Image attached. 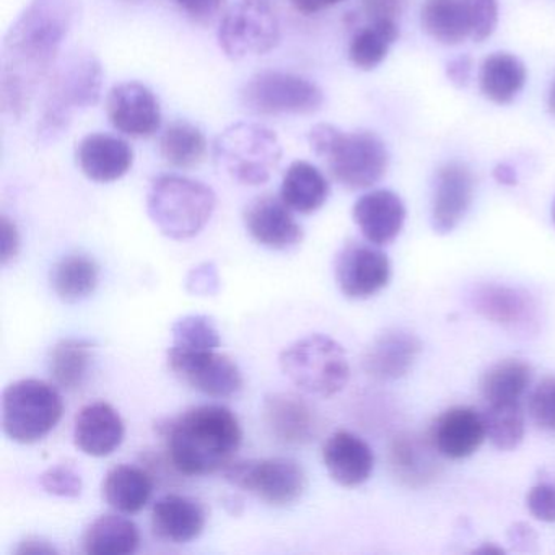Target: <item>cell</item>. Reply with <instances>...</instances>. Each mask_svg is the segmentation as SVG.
<instances>
[{
  "mask_svg": "<svg viewBox=\"0 0 555 555\" xmlns=\"http://www.w3.org/2000/svg\"><path fill=\"white\" fill-rule=\"evenodd\" d=\"M76 15V0H31L18 15L2 47L0 105L5 116L21 119L30 109L56 66Z\"/></svg>",
  "mask_w": 555,
  "mask_h": 555,
  "instance_id": "obj_1",
  "label": "cell"
},
{
  "mask_svg": "<svg viewBox=\"0 0 555 555\" xmlns=\"http://www.w3.org/2000/svg\"><path fill=\"white\" fill-rule=\"evenodd\" d=\"M168 460L184 476H207L233 463L242 447L238 417L223 405L206 404L178 415L165 427Z\"/></svg>",
  "mask_w": 555,
  "mask_h": 555,
  "instance_id": "obj_2",
  "label": "cell"
},
{
  "mask_svg": "<svg viewBox=\"0 0 555 555\" xmlns=\"http://www.w3.org/2000/svg\"><path fill=\"white\" fill-rule=\"evenodd\" d=\"M311 151L347 190H369L388 170L386 145L372 132H344L333 125H317L308 134Z\"/></svg>",
  "mask_w": 555,
  "mask_h": 555,
  "instance_id": "obj_3",
  "label": "cell"
},
{
  "mask_svg": "<svg viewBox=\"0 0 555 555\" xmlns=\"http://www.w3.org/2000/svg\"><path fill=\"white\" fill-rule=\"evenodd\" d=\"M103 89V67L92 53L70 54L63 61L44 100L38 135L43 142H54L69 128L76 113L93 108Z\"/></svg>",
  "mask_w": 555,
  "mask_h": 555,
  "instance_id": "obj_4",
  "label": "cell"
},
{
  "mask_svg": "<svg viewBox=\"0 0 555 555\" xmlns=\"http://www.w3.org/2000/svg\"><path fill=\"white\" fill-rule=\"evenodd\" d=\"M216 204L212 188L180 175H162L149 188V217L165 236L177 242L199 235Z\"/></svg>",
  "mask_w": 555,
  "mask_h": 555,
  "instance_id": "obj_5",
  "label": "cell"
},
{
  "mask_svg": "<svg viewBox=\"0 0 555 555\" xmlns=\"http://www.w3.org/2000/svg\"><path fill=\"white\" fill-rule=\"evenodd\" d=\"M220 170L236 183L261 186L281 164L282 145L278 134L258 122H236L214 144Z\"/></svg>",
  "mask_w": 555,
  "mask_h": 555,
  "instance_id": "obj_6",
  "label": "cell"
},
{
  "mask_svg": "<svg viewBox=\"0 0 555 555\" xmlns=\"http://www.w3.org/2000/svg\"><path fill=\"white\" fill-rule=\"evenodd\" d=\"M282 372L295 386L318 398H333L346 388L350 365L346 350L323 334L298 339L281 353Z\"/></svg>",
  "mask_w": 555,
  "mask_h": 555,
  "instance_id": "obj_7",
  "label": "cell"
},
{
  "mask_svg": "<svg viewBox=\"0 0 555 555\" xmlns=\"http://www.w3.org/2000/svg\"><path fill=\"white\" fill-rule=\"evenodd\" d=\"M63 396L56 386L41 379L12 383L2 395V428L22 444L43 440L63 417Z\"/></svg>",
  "mask_w": 555,
  "mask_h": 555,
  "instance_id": "obj_8",
  "label": "cell"
},
{
  "mask_svg": "<svg viewBox=\"0 0 555 555\" xmlns=\"http://www.w3.org/2000/svg\"><path fill=\"white\" fill-rule=\"evenodd\" d=\"M242 100L256 115H311L321 109L324 95L317 83L304 77L266 70L248 80Z\"/></svg>",
  "mask_w": 555,
  "mask_h": 555,
  "instance_id": "obj_9",
  "label": "cell"
},
{
  "mask_svg": "<svg viewBox=\"0 0 555 555\" xmlns=\"http://www.w3.org/2000/svg\"><path fill=\"white\" fill-rule=\"evenodd\" d=\"M223 474L233 487L246 490L274 506L292 505L307 489L304 467L288 457L230 463Z\"/></svg>",
  "mask_w": 555,
  "mask_h": 555,
  "instance_id": "obj_10",
  "label": "cell"
},
{
  "mask_svg": "<svg viewBox=\"0 0 555 555\" xmlns=\"http://www.w3.org/2000/svg\"><path fill=\"white\" fill-rule=\"evenodd\" d=\"M281 41V24L269 5L246 0L223 17L219 44L233 61L271 53Z\"/></svg>",
  "mask_w": 555,
  "mask_h": 555,
  "instance_id": "obj_11",
  "label": "cell"
},
{
  "mask_svg": "<svg viewBox=\"0 0 555 555\" xmlns=\"http://www.w3.org/2000/svg\"><path fill=\"white\" fill-rule=\"evenodd\" d=\"M337 287L352 300H366L379 294L391 279L388 256L373 243L347 242L334 264Z\"/></svg>",
  "mask_w": 555,
  "mask_h": 555,
  "instance_id": "obj_12",
  "label": "cell"
},
{
  "mask_svg": "<svg viewBox=\"0 0 555 555\" xmlns=\"http://www.w3.org/2000/svg\"><path fill=\"white\" fill-rule=\"evenodd\" d=\"M168 365L191 388L210 398H232L243 386L238 365L225 353L217 352V349L201 352H178L170 349Z\"/></svg>",
  "mask_w": 555,
  "mask_h": 555,
  "instance_id": "obj_13",
  "label": "cell"
},
{
  "mask_svg": "<svg viewBox=\"0 0 555 555\" xmlns=\"http://www.w3.org/2000/svg\"><path fill=\"white\" fill-rule=\"evenodd\" d=\"M106 115L116 131L129 138H152L162 126L157 96L139 82L115 86L106 99Z\"/></svg>",
  "mask_w": 555,
  "mask_h": 555,
  "instance_id": "obj_14",
  "label": "cell"
},
{
  "mask_svg": "<svg viewBox=\"0 0 555 555\" xmlns=\"http://www.w3.org/2000/svg\"><path fill=\"white\" fill-rule=\"evenodd\" d=\"M245 225L259 245L275 251H287L304 240V230L282 197H256L245 209Z\"/></svg>",
  "mask_w": 555,
  "mask_h": 555,
  "instance_id": "obj_15",
  "label": "cell"
},
{
  "mask_svg": "<svg viewBox=\"0 0 555 555\" xmlns=\"http://www.w3.org/2000/svg\"><path fill=\"white\" fill-rule=\"evenodd\" d=\"M428 437L440 456L464 460L476 453L486 440V424L476 409L456 405L435 418Z\"/></svg>",
  "mask_w": 555,
  "mask_h": 555,
  "instance_id": "obj_16",
  "label": "cell"
},
{
  "mask_svg": "<svg viewBox=\"0 0 555 555\" xmlns=\"http://www.w3.org/2000/svg\"><path fill=\"white\" fill-rule=\"evenodd\" d=\"M474 197V177L461 162L440 168L431 203V225L435 232H453L469 210Z\"/></svg>",
  "mask_w": 555,
  "mask_h": 555,
  "instance_id": "obj_17",
  "label": "cell"
},
{
  "mask_svg": "<svg viewBox=\"0 0 555 555\" xmlns=\"http://www.w3.org/2000/svg\"><path fill=\"white\" fill-rule=\"evenodd\" d=\"M438 453L430 437L412 431L396 435L389 444V469L401 486L421 489L434 482L441 473Z\"/></svg>",
  "mask_w": 555,
  "mask_h": 555,
  "instance_id": "obj_18",
  "label": "cell"
},
{
  "mask_svg": "<svg viewBox=\"0 0 555 555\" xmlns=\"http://www.w3.org/2000/svg\"><path fill=\"white\" fill-rule=\"evenodd\" d=\"M422 343L405 330H388L373 339L363 356V370L376 382H395L411 372Z\"/></svg>",
  "mask_w": 555,
  "mask_h": 555,
  "instance_id": "obj_19",
  "label": "cell"
},
{
  "mask_svg": "<svg viewBox=\"0 0 555 555\" xmlns=\"http://www.w3.org/2000/svg\"><path fill=\"white\" fill-rule=\"evenodd\" d=\"M473 307L480 317L508 331H529L538 321L531 295L508 285H482L473 294Z\"/></svg>",
  "mask_w": 555,
  "mask_h": 555,
  "instance_id": "obj_20",
  "label": "cell"
},
{
  "mask_svg": "<svg viewBox=\"0 0 555 555\" xmlns=\"http://www.w3.org/2000/svg\"><path fill=\"white\" fill-rule=\"evenodd\" d=\"M323 463L334 482L352 489L362 486L372 476L375 454L359 435L337 430L324 443Z\"/></svg>",
  "mask_w": 555,
  "mask_h": 555,
  "instance_id": "obj_21",
  "label": "cell"
},
{
  "mask_svg": "<svg viewBox=\"0 0 555 555\" xmlns=\"http://www.w3.org/2000/svg\"><path fill=\"white\" fill-rule=\"evenodd\" d=\"M80 170L95 183H115L131 171L134 152L125 139L118 135H86L77 147Z\"/></svg>",
  "mask_w": 555,
  "mask_h": 555,
  "instance_id": "obj_22",
  "label": "cell"
},
{
  "mask_svg": "<svg viewBox=\"0 0 555 555\" xmlns=\"http://www.w3.org/2000/svg\"><path fill=\"white\" fill-rule=\"evenodd\" d=\"M125 422L108 402L83 405L74 422V441L89 456H109L125 440Z\"/></svg>",
  "mask_w": 555,
  "mask_h": 555,
  "instance_id": "obj_23",
  "label": "cell"
},
{
  "mask_svg": "<svg viewBox=\"0 0 555 555\" xmlns=\"http://www.w3.org/2000/svg\"><path fill=\"white\" fill-rule=\"evenodd\" d=\"M352 216L366 242L385 246L395 242L401 233L405 207L401 197L392 191L376 190L357 201Z\"/></svg>",
  "mask_w": 555,
  "mask_h": 555,
  "instance_id": "obj_24",
  "label": "cell"
},
{
  "mask_svg": "<svg viewBox=\"0 0 555 555\" xmlns=\"http://www.w3.org/2000/svg\"><path fill=\"white\" fill-rule=\"evenodd\" d=\"M262 411L269 431L281 443L305 444L317 435V414L300 396L274 392L266 398Z\"/></svg>",
  "mask_w": 555,
  "mask_h": 555,
  "instance_id": "obj_25",
  "label": "cell"
},
{
  "mask_svg": "<svg viewBox=\"0 0 555 555\" xmlns=\"http://www.w3.org/2000/svg\"><path fill=\"white\" fill-rule=\"evenodd\" d=\"M206 519V509L197 500L168 493L152 508V531L162 541L188 544L203 534Z\"/></svg>",
  "mask_w": 555,
  "mask_h": 555,
  "instance_id": "obj_26",
  "label": "cell"
},
{
  "mask_svg": "<svg viewBox=\"0 0 555 555\" xmlns=\"http://www.w3.org/2000/svg\"><path fill=\"white\" fill-rule=\"evenodd\" d=\"M102 492L113 509L122 515H134L144 509L151 500L154 479L144 467L119 464L106 474Z\"/></svg>",
  "mask_w": 555,
  "mask_h": 555,
  "instance_id": "obj_27",
  "label": "cell"
},
{
  "mask_svg": "<svg viewBox=\"0 0 555 555\" xmlns=\"http://www.w3.org/2000/svg\"><path fill=\"white\" fill-rule=\"evenodd\" d=\"M281 197L295 212L313 214L326 204L330 183L314 165L294 162L282 180Z\"/></svg>",
  "mask_w": 555,
  "mask_h": 555,
  "instance_id": "obj_28",
  "label": "cell"
},
{
  "mask_svg": "<svg viewBox=\"0 0 555 555\" xmlns=\"http://www.w3.org/2000/svg\"><path fill=\"white\" fill-rule=\"evenodd\" d=\"M141 531L126 516H100L83 534V551L89 555H129L138 552Z\"/></svg>",
  "mask_w": 555,
  "mask_h": 555,
  "instance_id": "obj_29",
  "label": "cell"
},
{
  "mask_svg": "<svg viewBox=\"0 0 555 555\" xmlns=\"http://www.w3.org/2000/svg\"><path fill=\"white\" fill-rule=\"evenodd\" d=\"M528 73L521 60L509 53H495L480 66V92L496 105L513 102L525 87Z\"/></svg>",
  "mask_w": 555,
  "mask_h": 555,
  "instance_id": "obj_30",
  "label": "cell"
},
{
  "mask_svg": "<svg viewBox=\"0 0 555 555\" xmlns=\"http://www.w3.org/2000/svg\"><path fill=\"white\" fill-rule=\"evenodd\" d=\"M421 22L428 37L447 47H456L470 37L466 0H425Z\"/></svg>",
  "mask_w": 555,
  "mask_h": 555,
  "instance_id": "obj_31",
  "label": "cell"
},
{
  "mask_svg": "<svg viewBox=\"0 0 555 555\" xmlns=\"http://www.w3.org/2000/svg\"><path fill=\"white\" fill-rule=\"evenodd\" d=\"M532 382L529 363L518 359L503 360L483 373L480 395L486 404H516L521 402Z\"/></svg>",
  "mask_w": 555,
  "mask_h": 555,
  "instance_id": "obj_32",
  "label": "cell"
},
{
  "mask_svg": "<svg viewBox=\"0 0 555 555\" xmlns=\"http://www.w3.org/2000/svg\"><path fill=\"white\" fill-rule=\"evenodd\" d=\"M99 282V264L87 255L64 256L51 271L54 294L66 304L86 300L96 291Z\"/></svg>",
  "mask_w": 555,
  "mask_h": 555,
  "instance_id": "obj_33",
  "label": "cell"
},
{
  "mask_svg": "<svg viewBox=\"0 0 555 555\" xmlns=\"http://www.w3.org/2000/svg\"><path fill=\"white\" fill-rule=\"evenodd\" d=\"M95 357V346L90 340L67 337L51 350L50 373L53 382L66 391H76L86 383Z\"/></svg>",
  "mask_w": 555,
  "mask_h": 555,
  "instance_id": "obj_34",
  "label": "cell"
},
{
  "mask_svg": "<svg viewBox=\"0 0 555 555\" xmlns=\"http://www.w3.org/2000/svg\"><path fill=\"white\" fill-rule=\"evenodd\" d=\"M399 27L396 21H373L357 31L350 41L349 60L362 70H372L388 56L389 48L398 41Z\"/></svg>",
  "mask_w": 555,
  "mask_h": 555,
  "instance_id": "obj_35",
  "label": "cell"
},
{
  "mask_svg": "<svg viewBox=\"0 0 555 555\" xmlns=\"http://www.w3.org/2000/svg\"><path fill=\"white\" fill-rule=\"evenodd\" d=\"M160 154L171 167L181 170L197 167L206 158V135L191 122H173L162 135Z\"/></svg>",
  "mask_w": 555,
  "mask_h": 555,
  "instance_id": "obj_36",
  "label": "cell"
},
{
  "mask_svg": "<svg viewBox=\"0 0 555 555\" xmlns=\"http://www.w3.org/2000/svg\"><path fill=\"white\" fill-rule=\"evenodd\" d=\"M486 434L490 443L500 451H512L525 438V412L521 402L516 404L486 405L482 412Z\"/></svg>",
  "mask_w": 555,
  "mask_h": 555,
  "instance_id": "obj_37",
  "label": "cell"
},
{
  "mask_svg": "<svg viewBox=\"0 0 555 555\" xmlns=\"http://www.w3.org/2000/svg\"><path fill=\"white\" fill-rule=\"evenodd\" d=\"M171 350L178 352H201V350L219 349L220 333L212 318L204 314H188L175 321L171 326Z\"/></svg>",
  "mask_w": 555,
  "mask_h": 555,
  "instance_id": "obj_38",
  "label": "cell"
},
{
  "mask_svg": "<svg viewBox=\"0 0 555 555\" xmlns=\"http://www.w3.org/2000/svg\"><path fill=\"white\" fill-rule=\"evenodd\" d=\"M40 483L48 493L63 499H77L83 489L82 477L70 464L48 467L40 476Z\"/></svg>",
  "mask_w": 555,
  "mask_h": 555,
  "instance_id": "obj_39",
  "label": "cell"
},
{
  "mask_svg": "<svg viewBox=\"0 0 555 555\" xmlns=\"http://www.w3.org/2000/svg\"><path fill=\"white\" fill-rule=\"evenodd\" d=\"M529 415L542 430L555 431V376L535 386L529 398Z\"/></svg>",
  "mask_w": 555,
  "mask_h": 555,
  "instance_id": "obj_40",
  "label": "cell"
},
{
  "mask_svg": "<svg viewBox=\"0 0 555 555\" xmlns=\"http://www.w3.org/2000/svg\"><path fill=\"white\" fill-rule=\"evenodd\" d=\"M470 38L482 43L492 37L499 24V0H466Z\"/></svg>",
  "mask_w": 555,
  "mask_h": 555,
  "instance_id": "obj_41",
  "label": "cell"
},
{
  "mask_svg": "<svg viewBox=\"0 0 555 555\" xmlns=\"http://www.w3.org/2000/svg\"><path fill=\"white\" fill-rule=\"evenodd\" d=\"M529 513L539 521H555V487L551 483H538L526 496Z\"/></svg>",
  "mask_w": 555,
  "mask_h": 555,
  "instance_id": "obj_42",
  "label": "cell"
},
{
  "mask_svg": "<svg viewBox=\"0 0 555 555\" xmlns=\"http://www.w3.org/2000/svg\"><path fill=\"white\" fill-rule=\"evenodd\" d=\"M186 287L191 294L199 295V297L216 295L220 287L219 272H217L216 266L204 262L194 268L188 275Z\"/></svg>",
  "mask_w": 555,
  "mask_h": 555,
  "instance_id": "obj_43",
  "label": "cell"
},
{
  "mask_svg": "<svg viewBox=\"0 0 555 555\" xmlns=\"http://www.w3.org/2000/svg\"><path fill=\"white\" fill-rule=\"evenodd\" d=\"M173 2L184 14L201 24L212 21L223 5V0H173Z\"/></svg>",
  "mask_w": 555,
  "mask_h": 555,
  "instance_id": "obj_44",
  "label": "cell"
},
{
  "mask_svg": "<svg viewBox=\"0 0 555 555\" xmlns=\"http://www.w3.org/2000/svg\"><path fill=\"white\" fill-rule=\"evenodd\" d=\"M0 230H2V253H0V259H2V264L8 266L18 255V249H21V233H18L15 222H12L8 216H2Z\"/></svg>",
  "mask_w": 555,
  "mask_h": 555,
  "instance_id": "obj_45",
  "label": "cell"
},
{
  "mask_svg": "<svg viewBox=\"0 0 555 555\" xmlns=\"http://www.w3.org/2000/svg\"><path fill=\"white\" fill-rule=\"evenodd\" d=\"M404 0H363V9L373 21H396L401 14Z\"/></svg>",
  "mask_w": 555,
  "mask_h": 555,
  "instance_id": "obj_46",
  "label": "cell"
},
{
  "mask_svg": "<svg viewBox=\"0 0 555 555\" xmlns=\"http://www.w3.org/2000/svg\"><path fill=\"white\" fill-rule=\"evenodd\" d=\"M470 73H473V61L469 56L456 57L447 67L448 79L456 87H466L469 83Z\"/></svg>",
  "mask_w": 555,
  "mask_h": 555,
  "instance_id": "obj_47",
  "label": "cell"
},
{
  "mask_svg": "<svg viewBox=\"0 0 555 555\" xmlns=\"http://www.w3.org/2000/svg\"><path fill=\"white\" fill-rule=\"evenodd\" d=\"M15 552L24 555L57 554L54 545H51L50 542L38 538L25 539V541L21 542V545H18V548Z\"/></svg>",
  "mask_w": 555,
  "mask_h": 555,
  "instance_id": "obj_48",
  "label": "cell"
},
{
  "mask_svg": "<svg viewBox=\"0 0 555 555\" xmlns=\"http://www.w3.org/2000/svg\"><path fill=\"white\" fill-rule=\"evenodd\" d=\"M343 0H292L295 11L300 14L310 15L318 14V12L324 11V9L333 8V5L339 4Z\"/></svg>",
  "mask_w": 555,
  "mask_h": 555,
  "instance_id": "obj_49",
  "label": "cell"
},
{
  "mask_svg": "<svg viewBox=\"0 0 555 555\" xmlns=\"http://www.w3.org/2000/svg\"><path fill=\"white\" fill-rule=\"evenodd\" d=\"M493 175H495V180L499 181V183L506 184V186H513V184L516 183L515 170H513L509 165H499L495 171H493Z\"/></svg>",
  "mask_w": 555,
  "mask_h": 555,
  "instance_id": "obj_50",
  "label": "cell"
},
{
  "mask_svg": "<svg viewBox=\"0 0 555 555\" xmlns=\"http://www.w3.org/2000/svg\"><path fill=\"white\" fill-rule=\"evenodd\" d=\"M476 552H483V554H503V548L486 545V547L477 548Z\"/></svg>",
  "mask_w": 555,
  "mask_h": 555,
  "instance_id": "obj_51",
  "label": "cell"
},
{
  "mask_svg": "<svg viewBox=\"0 0 555 555\" xmlns=\"http://www.w3.org/2000/svg\"><path fill=\"white\" fill-rule=\"evenodd\" d=\"M548 109L555 115V80L552 83L551 92H548Z\"/></svg>",
  "mask_w": 555,
  "mask_h": 555,
  "instance_id": "obj_52",
  "label": "cell"
},
{
  "mask_svg": "<svg viewBox=\"0 0 555 555\" xmlns=\"http://www.w3.org/2000/svg\"><path fill=\"white\" fill-rule=\"evenodd\" d=\"M122 2H129V4H141V2H145V0H122Z\"/></svg>",
  "mask_w": 555,
  "mask_h": 555,
  "instance_id": "obj_53",
  "label": "cell"
},
{
  "mask_svg": "<svg viewBox=\"0 0 555 555\" xmlns=\"http://www.w3.org/2000/svg\"><path fill=\"white\" fill-rule=\"evenodd\" d=\"M552 220H554L555 223V203L554 206H552Z\"/></svg>",
  "mask_w": 555,
  "mask_h": 555,
  "instance_id": "obj_54",
  "label": "cell"
}]
</instances>
